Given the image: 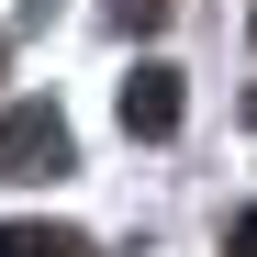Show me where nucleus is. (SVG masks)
Wrapping results in <instances>:
<instances>
[{"instance_id": "f257e3e1", "label": "nucleus", "mask_w": 257, "mask_h": 257, "mask_svg": "<svg viewBox=\"0 0 257 257\" xmlns=\"http://www.w3.org/2000/svg\"><path fill=\"white\" fill-rule=\"evenodd\" d=\"M67 168V123L45 101H12L0 112V179H56Z\"/></svg>"}, {"instance_id": "f03ea898", "label": "nucleus", "mask_w": 257, "mask_h": 257, "mask_svg": "<svg viewBox=\"0 0 257 257\" xmlns=\"http://www.w3.org/2000/svg\"><path fill=\"white\" fill-rule=\"evenodd\" d=\"M123 135H179V67H135L123 78Z\"/></svg>"}, {"instance_id": "7ed1b4c3", "label": "nucleus", "mask_w": 257, "mask_h": 257, "mask_svg": "<svg viewBox=\"0 0 257 257\" xmlns=\"http://www.w3.org/2000/svg\"><path fill=\"white\" fill-rule=\"evenodd\" d=\"M0 257H90V235H67V224H0Z\"/></svg>"}, {"instance_id": "20e7f679", "label": "nucleus", "mask_w": 257, "mask_h": 257, "mask_svg": "<svg viewBox=\"0 0 257 257\" xmlns=\"http://www.w3.org/2000/svg\"><path fill=\"white\" fill-rule=\"evenodd\" d=\"M235 257H257V212H246V224H235Z\"/></svg>"}]
</instances>
